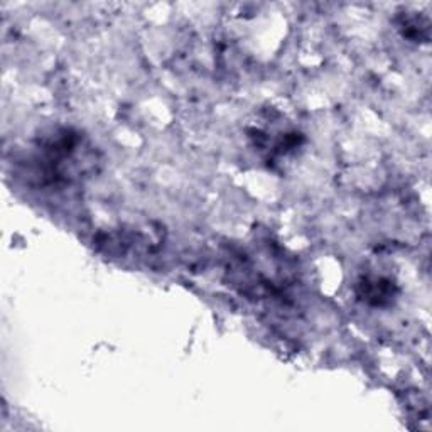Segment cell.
<instances>
[{
	"label": "cell",
	"mask_w": 432,
	"mask_h": 432,
	"mask_svg": "<svg viewBox=\"0 0 432 432\" xmlns=\"http://www.w3.org/2000/svg\"><path fill=\"white\" fill-rule=\"evenodd\" d=\"M361 286H363V292H361V295H363L367 301L373 302V304H384L393 295L392 284H390L389 281H385V279H378V281H373V282L367 281L365 284H361Z\"/></svg>",
	"instance_id": "cell-1"
}]
</instances>
